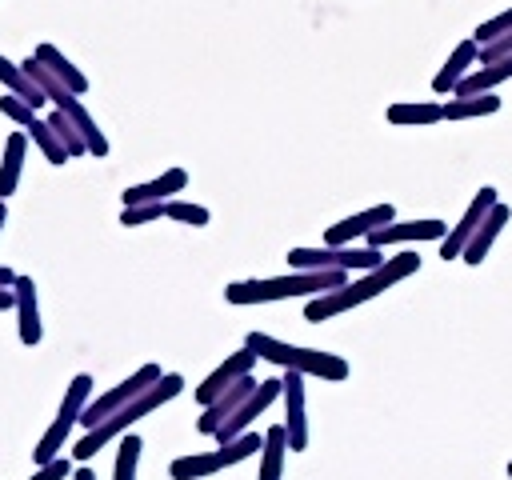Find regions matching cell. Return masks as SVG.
<instances>
[{
  "label": "cell",
  "instance_id": "obj_1",
  "mask_svg": "<svg viewBox=\"0 0 512 480\" xmlns=\"http://www.w3.org/2000/svg\"><path fill=\"white\" fill-rule=\"evenodd\" d=\"M412 272H420V256H416V252L404 248L400 256H384L380 268L360 272V276L348 280L344 288H332V292L312 296V300L304 304V320H308V324H324V320H332V316H340V312H348V308H360L364 300H376L384 288L400 284V280L412 276Z\"/></svg>",
  "mask_w": 512,
  "mask_h": 480
},
{
  "label": "cell",
  "instance_id": "obj_2",
  "mask_svg": "<svg viewBox=\"0 0 512 480\" xmlns=\"http://www.w3.org/2000/svg\"><path fill=\"white\" fill-rule=\"evenodd\" d=\"M348 284V272L344 268H320V272H304V268H292L288 276H268V280H232L224 288V300L228 304H268V300H292V296H320V292H332V288H344Z\"/></svg>",
  "mask_w": 512,
  "mask_h": 480
},
{
  "label": "cell",
  "instance_id": "obj_3",
  "mask_svg": "<svg viewBox=\"0 0 512 480\" xmlns=\"http://www.w3.org/2000/svg\"><path fill=\"white\" fill-rule=\"evenodd\" d=\"M180 388H184V376H180V372H164V376H160V380H156L148 392H140L132 404H124L120 412H112L108 420H100L96 428H88V432L76 440L72 460L88 464V460H92V456H96V452H100L108 440H116L120 432H128V428H132L140 416H148V412H156L160 404H168L172 396H180Z\"/></svg>",
  "mask_w": 512,
  "mask_h": 480
},
{
  "label": "cell",
  "instance_id": "obj_4",
  "mask_svg": "<svg viewBox=\"0 0 512 480\" xmlns=\"http://www.w3.org/2000/svg\"><path fill=\"white\" fill-rule=\"evenodd\" d=\"M260 360L268 364H280V368H292V372H304V376H320V380H348V360L336 356V352H324V348H300V344H288V340H276L268 332H248L244 340Z\"/></svg>",
  "mask_w": 512,
  "mask_h": 480
},
{
  "label": "cell",
  "instance_id": "obj_5",
  "mask_svg": "<svg viewBox=\"0 0 512 480\" xmlns=\"http://www.w3.org/2000/svg\"><path fill=\"white\" fill-rule=\"evenodd\" d=\"M92 384H96V380H92L88 372H76V376H72V384H68V392H64V400H60L56 420L44 428L40 444L32 448V460H36V464H48V460L60 456L68 432L80 424V416H84V408H88V400H92Z\"/></svg>",
  "mask_w": 512,
  "mask_h": 480
},
{
  "label": "cell",
  "instance_id": "obj_6",
  "mask_svg": "<svg viewBox=\"0 0 512 480\" xmlns=\"http://www.w3.org/2000/svg\"><path fill=\"white\" fill-rule=\"evenodd\" d=\"M260 448H264V436H260V432H244V436H236V440H228V444H220V448H212V452L176 456V460L168 464V476H172V480H204V476H212V472H220V468H232V464L256 456Z\"/></svg>",
  "mask_w": 512,
  "mask_h": 480
},
{
  "label": "cell",
  "instance_id": "obj_7",
  "mask_svg": "<svg viewBox=\"0 0 512 480\" xmlns=\"http://www.w3.org/2000/svg\"><path fill=\"white\" fill-rule=\"evenodd\" d=\"M292 268H312V272H320V268H344V272H372V268H380L384 264V248H372V244H364V248H356V244H324V248H292L288 256H284Z\"/></svg>",
  "mask_w": 512,
  "mask_h": 480
},
{
  "label": "cell",
  "instance_id": "obj_8",
  "mask_svg": "<svg viewBox=\"0 0 512 480\" xmlns=\"http://www.w3.org/2000/svg\"><path fill=\"white\" fill-rule=\"evenodd\" d=\"M160 376H164V372H160V364H140L128 380H120L116 388H108V392H100L96 400H88V408H84V416H80L84 432H88V428H96L100 420H108L112 412H120L124 404H132V400H136L140 392H148Z\"/></svg>",
  "mask_w": 512,
  "mask_h": 480
},
{
  "label": "cell",
  "instance_id": "obj_9",
  "mask_svg": "<svg viewBox=\"0 0 512 480\" xmlns=\"http://www.w3.org/2000/svg\"><path fill=\"white\" fill-rule=\"evenodd\" d=\"M0 116H8L16 128H24V132H28V140L44 152V160H48V164H64V160H72V156H68V148L60 144V136L52 132L48 116H40V112H36L32 104H24L20 96H12V92H8V96H0Z\"/></svg>",
  "mask_w": 512,
  "mask_h": 480
},
{
  "label": "cell",
  "instance_id": "obj_10",
  "mask_svg": "<svg viewBox=\"0 0 512 480\" xmlns=\"http://www.w3.org/2000/svg\"><path fill=\"white\" fill-rule=\"evenodd\" d=\"M500 204V196H496V188L492 184H484L472 200H468V208H464V216H460V224H452L448 228V236L440 240V260H460L464 256V244L472 240V232L480 228V220L492 212Z\"/></svg>",
  "mask_w": 512,
  "mask_h": 480
},
{
  "label": "cell",
  "instance_id": "obj_11",
  "mask_svg": "<svg viewBox=\"0 0 512 480\" xmlns=\"http://www.w3.org/2000/svg\"><path fill=\"white\" fill-rule=\"evenodd\" d=\"M276 396H284V376L280 380H260L256 388H252V396L216 428V444H228V440H236V436H244L248 432V424L256 420V416H264L268 408H272V400Z\"/></svg>",
  "mask_w": 512,
  "mask_h": 480
},
{
  "label": "cell",
  "instance_id": "obj_12",
  "mask_svg": "<svg viewBox=\"0 0 512 480\" xmlns=\"http://www.w3.org/2000/svg\"><path fill=\"white\" fill-rule=\"evenodd\" d=\"M448 236V224L444 220H392V224H380L364 236V244L372 248H388V244H420V240H444Z\"/></svg>",
  "mask_w": 512,
  "mask_h": 480
},
{
  "label": "cell",
  "instance_id": "obj_13",
  "mask_svg": "<svg viewBox=\"0 0 512 480\" xmlns=\"http://www.w3.org/2000/svg\"><path fill=\"white\" fill-rule=\"evenodd\" d=\"M284 428H288V452L308 448V416H304V372L284 368Z\"/></svg>",
  "mask_w": 512,
  "mask_h": 480
},
{
  "label": "cell",
  "instance_id": "obj_14",
  "mask_svg": "<svg viewBox=\"0 0 512 480\" xmlns=\"http://www.w3.org/2000/svg\"><path fill=\"white\" fill-rule=\"evenodd\" d=\"M392 220H396V208H392V204H372V208H364V212H352V216L328 224L324 244H352V240H364L372 228L392 224Z\"/></svg>",
  "mask_w": 512,
  "mask_h": 480
},
{
  "label": "cell",
  "instance_id": "obj_15",
  "mask_svg": "<svg viewBox=\"0 0 512 480\" xmlns=\"http://www.w3.org/2000/svg\"><path fill=\"white\" fill-rule=\"evenodd\" d=\"M256 360H260V356H256V352L244 344V348H240V352H232L224 364H216V368L204 376V384H196V400H200V404H212V400H216L224 388H232L240 376H248Z\"/></svg>",
  "mask_w": 512,
  "mask_h": 480
},
{
  "label": "cell",
  "instance_id": "obj_16",
  "mask_svg": "<svg viewBox=\"0 0 512 480\" xmlns=\"http://www.w3.org/2000/svg\"><path fill=\"white\" fill-rule=\"evenodd\" d=\"M472 64H480V44H476L472 36H464V40L448 52V60L440 64V72L432 76V92H436V96H452L456 84L472 72Z\"/></svg>",
  "mask_w": 512,
  "mask_h": 480
},
{
  "label": "cell",
  "instance_id": "obj_17",
  "mask_svg": "<svg viewBox=\"0 0 512 480\" xmlns=\"http://www.w3.org/2000/svg\"><path fill=\"white\" fill-rule=\"evenodd\" d=\"M256 384H260V380H252V372H248V376H240L232 388H224L212 404H204V416L196 420V432L216 436V428H220V424H224V420H228V416H232V412L252 396V388H256Z\"/></svg>",
  "mask_w": 512,
  "mask_h": 480
},
{
  "label": "cell",
  "instance_id": "obj_18",
  "mask_svg": "<svg viewBox=\"0 0 512 480\" xmlns=\"http://www.w3.org/2000/svg\"><path fill=\"white\" fill-rule=\"evenodd\" d=\"M184 188H188V172H184V168H164L156 180H144V184L124 188L120 200H124V208H128V204H156V200H172V196L184 192Z\"/></svg>",
  "mask_w": 512,
  "mask_h": 480
},
{
  "label": "cell",
  "instance_id": "obj_19",
  "mask_svg": "<svg viewBox=\"0 0 512 480\" xmlns=\"http://www.w3.org/2000/svg\"><path fill=\"white\" fill-rule=\"evenodd\" d=\"M12 292H16V324H20V344L36 348V344H40V336H44V324H40V304H36V280H32V276H16Z\"/></svg>",
  "mask_w": 512,
  "mask_h": 480
},
{
  "label": "cell",
  "instance_id": "obj_20",
  "mask_svg": "<svg viewBox=\"0 0 512 480\" xmlns=\"http://www.w3.org/2000/svg\"><path fill=\"white\" fill-rule=\"evenodd\" d=\"M508 220H512V208H508V204H496V208H492V212H488V216L480 220V228L472 232V240L464 244V256H460V260L476 268V264H480V260L488 256V248H492V240L500 236V228H504Z\"/></svg>",
  "mask_w": 512,
  "mask_h": 480
},
{
  "label": "cell",
  "instance_id": "obj_21",
  "mask_svg": "<svg viewBox=\"0 0 512 480\" xmlns=\"http://www.w3.org/2000/svg\"><path fill=\"white\" fill-rule=\"evenodd\" d=\"M384 116L396 128H428V124L444 120V104L440 100H400V104H388Z\"/></svg>",
  "mask_w": 512,
  "mask_h": 480
},
{
  "label": "cell",
  "instance_id": "obj_22",
  "mask_svg": "<svg viewBox=\"0 0 512 480\" xmlns=\"http://www.w3.org/2000/svg\"><path fill=\"white\" fill-rule=\"evenodd\" d=\"M24 156H28V132L16 128L8 132L4 140V160H0V200H8L20 184V172H24Z\"/></svg>",
  "mask_w": 512,
  "mask_h": 480
},
{
  "label": "cell",
  "instance_id": "obj_23",
  "mask_svg": "<svg viewBox=\"0 0 512 480\" xmlns=\"http://www.w3.org/2000/svg\"><path fill=\"white\" fill-rule=\"evenodd\" d=\"M32 56H36V60H40V64H44V68L64 84V88H72L76 96H84V92H88V76H84V72H80V68H76V64L56 48V44H36V52H32Z\"/></svg>",
  "mask_w": 512,
  "mask_h": 480
},
{
  "label": "cell",
  "instance_id": "obj_24",
  "mask_svg": "<svg viewBox=\"0 0 512 480\" xmlns=\"http://www.w3.org/2000/svg\"><path fill=\"white\" fill-rule=\"evenodd\" d=\"M0 84H4L12 96H20L24 104H32L36 112L48 104V96H44V92H40V84L24 72V64H12L8 56H0Z\"/></svg>",
  "mask_w": 512,
  "mask_h": 480
},
{
  "label": "cell",
  "instance_id": "obj_25",
  "mask_svg": "<svg viewBox=\"0 0 512 480\" xmlns=\"http://www.w3.org/2000/svg\"><path fill=\"white\" fill-rule=\"evenodd\" d=\"M284 452H288V428H284V420H280V424H272V428L264 432L260 476H256V480H280V472H284Z\"/></svg>",
  "mask_w": 512,
  "mask_h": 480
},
{
  "label": "cell",
  "instance_id": "obj_26",
  "mask_svg": "<svg viewBox=\"0 0 512 480\" xmlns=\"http://www.w3.org/2000/svg\"><path fill=\"white\" fill-rule=\"evenodd\" d=\"M500 112V96L496 92H480V96H452L444 104V120H476V116H492Z\"/></svg>",
  "mask_w": 512,
  "mask_h": 480
},
{
  "label": "cell",
  "instance_id": "obj_27",
  "mask_svg": "<svg viewBox=\"0 0 512 480\" xmlns=\"http://www.w3.org/2000/svg\"><path fill=\"white\" fill-rule=\"evenodd\" d=\"M140 448H144V440H140L136 432H128V436H120V444H116V464H112V480H136V464H140Z\"/></svg>",
  "mask_w": 512,
  "mask_h": 480
},
{
  "label": "cell",
  "instance_id": "obj_28",
  "mask_svg": "<svg viewBox=\"0 0 512 480\" xmlns=\"http://www.w3.org/2000/svg\"><path fill=\"white\" fill-rule=\"evenodd\" d=\"M164 216L176 220V224H192V228H204V224L212 220V212H208L204 204H192V200H180V196H172V200L164 204Z\"/></svg>",
  "mask_w": 512,
  "mask_h": 480
},
{
  "label": "cell",
  "instance_id": "obj_29",
  "mask_svg": "<svg viewBox=\"0 0 512 480\" xmlns=\"http://www.w3.org/2000/svg\"><path fill=\"white\" fill-rule=\"evenodd\" d=\"M164 204H168V200H156V204H128V208L120 212V224H124V228L152 224V220H160V216H164Z\"/></svg>",
  "mask_w": 512,
  "mask_h": 480
},
{
  "label": "cell",
  "instance_id": "obj_30",
  "mask_svg": "<svg viewBox=\"0 0 512 480\" xmlns=\"http://www.w3.org/2000/svg\"><path fill=\"white\" fill-rule=\"evenodd\" d=\"M504 32H512V8H504V12H496L492 20H484V24H476V32H472V40H476V44H492V40H500Z\"/></svg>",
  "mask_w": 512,
  "mask_h": 480
},
{
  "label": "cell",
  "instance_id": "obj_31",
  "mask_svg": "<svg viewBox=\"0 0 512 480\" xmlns=\"http://www.w3.org/2000/svg\"><path fill=\"white\" fill-rule=\"evenodd\" d=\"M68 472H72V464H68L64 456H56V460H48V464H36L32 480H64Z\"/></svg>",
  "mask_w": 512,
  "mask_h": 480
},
{
  "label": "cell",
  "instance_id": "obj_32",
  "mask_svg": "<svg viewBox=\"0 0 512 480\" xmlns=\"http://www.w3.org/2000/svg\"><path fill=\"white\" fill-rule=\"evenodd\" d=\"M4 308H16V292L12 288H0V312Z\"/></svg>",
  "mask_w": 512,
  "mask_h": 480
},
{
  "label": "cell",
  "instance_id": "obj_33",
  "mask_svg": "<svg viewBox=\"0 0 512 480\" xmlns=\"http://www.w3.org/2000/svg\"><path fill=\"white\" fill-rule=\"evenodd\" d=\"M12 284H16V272H12V268H4V264H0V288H12Z\"/></svg>",
  "mask_w": 512,
  "mask_h": 480
},
{
  "label": "cell",
  "instance_id": "obj_34",
  "mask_svg": "<svg viewBox=\"0 0 512 480\" xmlns=\"http://www.w3.org/2000/svg\"><path fill=\"white\" fill-rule=\"evenodd\" d=\"M72 480H96V472H92V468H76Z\"/></svg>",
  "mask_w": 512,
  "mask_h": 480
},
{
  "label": "cell",
  "instance_id": "obj_35",
  "mask_svg": "<svg viewBox=\"0 0 512 480\" xmlns=\"http://www.w3.org/2000/svg\"><path fill=\"white\" fill-rule=\"evenodd\" d=\"M4 220H8V208H4V200H0V228H4Z\"/></svg>",
  "mask_w": 512,
  "mask_h": 480
},
{
  "label": "cell",
  "instance_id": "obj_36",
  "mask_svg": "<svg viewBox=\"0 0 512 480\" xmlns=\"http://www.w3.org/2000/svg\"><path fill=\"white\" fill-rule=\"evenodd\" d=\"M508 476H512V460H508Z\"/></svg>",
  "mask_w": 512,
  "mask_h": 480
}]
</instances>
